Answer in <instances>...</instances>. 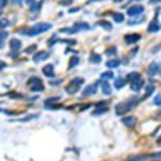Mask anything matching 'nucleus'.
Masks as SVG:
<instances>
[{
    "mask_svg": "<svg viewBox=\"0 0 161 161\" xmlns=\"http://www.w3.org/2000/svg\"><path fill=\"white\" fill-rule=\"evenodd\" d=\"M12 1L16 5H21V3H22V0H12Z\"/></svg>",
    "mask_w": 161,
    "mask_h": 161,
    "instance_id": "37",
    "label": "nucleus"
},
{
    "mask_svg": "<svg viewBox=\"0 0 161 161\" xmlns=\"http://www.w3.org/2000/svg\"><path fill=\"white\" fill-rule=\"evenodd\" d=\"M78 11H80V7H75V9H71L70 11H69V13H74V12H78Z\"/></svg>",
    "mask_w": 161,
    "mask_h": 161,
    "instance_id": "39",
    "label": "nucleus"
},
{
    "mask_svg": "<svg viewBox=\"0 0 161 161\" xmlns=\"http://www.w3.org/2000/svg\"><path fill=\"white\" fill-rule=\"evenodd\" d=\"M122 122H123V124L126 125L127 128H133L136 125L137 119L133 116H127V117H124L122 119Z\"/></svg>",
    "mask_w": 161,
    "mask_h": 161,
    "instance_id": "10",
    "label": "nucleus"
},
{
    "mask_svg": "<svg viewBox=\"0 0 161 161\" xmlns=\"http://www.w3.org/2000/svg\"><path fill=\"white\" fill-rule=\"evenodd\" d=\"M92 1H100V0H92Z\"/></svg>",
    "mask_w": 161,
    "mask_h": 161,
    "instance_id": "43",
    "label": "nucleus"
},
{
    "mask_svg": "<svg viewBox=\"0 0 161 161\" xmlns=\"http://www.w3.org/2000/svg\"><path fill=\"white\" fill-rule=\"evenodd\" d=\"M74 27L76 30H85V31H88L90 30V25L87 23V22H84V21H78L74 23Z\"/></svg>",
    "mask_w": 161,
    "mask_h": 161,
    "instance_id": "16",
    "label": "nucleus"
},
{
    "mask_svg": "<svg viewBox=\"0 0 161 161\" xmlns=\"http://www.w3.org/2000/svg\"><path fill=\"white\" fill-rule=\"evenodd\" d=\"M4 67H6V63H4V62H2V61H0V70H2Z\"/></svg>",
    "mask_w": 161,
    "mask_h": 161,
    "instance_id": "40",
    "label": "nucleus"
},
{
    "mask_svg": "<svg viewBox=\"0 0 161 161\" xmlns=\"http://www.w3.org/2000/svg\"><path fill=\"white\" fill-rule=\"evenodd\" d=\"M141 39V35L137 33H133V34H127L124 36V40L127 44H133V43L138 42L139 40Z\"/></svg>",
    "mask_w": 161,
    "mask_h": 161,
    "instance_id": "8",
    "label": "nucleus"
},
{
    "mask_svg": "<svg viewBox=\"0 0 161 161\" xmlns=\"http://www.w3.org/2000/svg\"><path fill=\"white\" fill-rule=\"evenodd\" d=\"M159 2H161V0H149V4H157Z\"/></svg>",
    "mask_w": 161,
    "mask_h": 161,
    "instance_id": "36",
    "label": "nucleus"
},
{
    "mask_svg": "<svg viewBox=\"0 0 161 161\" xmlns=\"http://www.w3.org/2000/svg\"><path fill=\"white\" fill-rule=\"evenodd\" d=\"M117 52H118V50H117V48H116L115 46H109L108 49L105 50L106 56H112V55H116V54H117Z\"/></svg>",
    "mask_w": 161,
    "mask_h": 161,
    "instance_id": "25",
    "label": "nucleus"
},
{
    "mask_svg": "<svg viewBox=\"0 0 161 161\" xmlns=\"http://www.w3.org/2000/svg\"><path fill=\"white\" fill-rule=\"evenodd\" d=\"M160 63L154 61V62L149 64V67H147V74H149V76H155V75H157L160 72Z\"/></svg>",
    "mask_w": 161,
    "mask_h": 161,
    "instance_id": "7",
    "label": "nucleus"
},
{
    "mask_svg": "<svg viewBox=\"0 0 161 161\" xmlns=\"http://www.w3.org/2000/svg\"><path fill=\"white\" fill-rule=\"evenodd\" d=\"M98 84H99V83L88 85V86H87L86 88H84L83 95H86V96H88V95H93V94H96V91H98Z\"/></svg>",
    "mask_w": 161,
    "mask_h": 161,
    "instance_id": "12",
    "label": "nucleus"
},
{
    "mask_svg": "<svg viewBox=\"0 0 161 161\" xmlns=\"http://www.w3.org/2000/svg\"><path fill=\"white\" fill-rule=\"evenodd\" d=\"M80 63V58L78 56H73V57L70 59V63H69V69H73L78 64Z\"/></svg>",
    "mask_w": 161,
    "mask_h": 161,
    "instance_id": "23",
    "label": "nucleus"
},
{
    "mask_svg": "<svg viewBox=\"0 0 161 161\" xmlns=\"http://www.w3.org/2000/svg\"><path fill=\"white\" fill-rule=\"evenodd\" d=\"M143 20H144V17H141L140 19H135V20H133V21L128 22V24H129V25L138 24V23H141V22H143Z\"/></svg>",
    "mask_w": 161,
    "mask_h": 161,
    "instance_id": "32",
    "label": "nucleus"
},
{
    "mask_svg": "<svg viewBox=\"0 0 161 161\" xmlns=\"http://www.w3.org/2000/svg\"><path fill=\"white\" fill-rule=\"evenodd\" d=\"M84 83V79L83 78H74V79H72L69 83V85L66 86V92L70 95H73L75 94L76 92L80 90V86Z\"/></svg>",
    "mask_w": 161,
    "mask_h": 161,
    "instance_id": "3",
    "label": "nucleus"
},
{
    "mask_svg": "<svg viewBox=\"0 0 161 161\" xmlns=\"http://www.w3.org/2000/svg\"><path fill=\"white\" fill-rule=\"evenodd\" d=\"M153 157H157V158H161V152H158V153H156V154H154V155H153Z\"/></svg>",
    "mask_w": 161,
    "mask_h": 161,
    "instance_id": "38",
    "label": "nucleus"
},
{
    "mask_svg": "<svg viewBox=\"0 0 161 161\" xmlns=\"http://www.w3.org/2000/svg\"><path fill=\"white\" fill-rule=\"evenodd\" d=\"M159 140H161V137H160V139H159Z\"/></svg>",
    "mask_w": 161,
    "mask_h": 161,
    "instance_id": "44",
    "label": "nucleus"
},
{
    "mask_svg": "<svg viewBox=\"0 0 161 161\" xmlns=\"http://www.w3.org/2000/svg\"><path fill=\"white\" fill-rule=\"evenodd\" d=\"M139 101H140L139 98L133 96V97H130L129 99H127V100L123 101V102L118 103L116 105V109H115L117 115L121 116L123 115V114H126L127 112H129L130 109L136 107L137 104L139 103Z\"/></svg>",
    "mask_w": 161,
    "mask_h": 161,
    "instance_id": "1",
    "label": "nucleus"
},
{
    "mask_svg": "<svg viewBox=\"0 0 161 161\" xmlns=\"http://www.w3.org/2000/svg\"><path fill=\"white\" fill-rule=\"evenodd\" d=\"M138 78H141V74L138 73V72H131V73H129L126 76V80H129L130 82L133 81V80L138 79Z\"/></svg>",
    "mask_w": 161,
    "mask_h": 161,
    "instance_id": "20",
    "label": "nucleus"
},
{
    "mask_svg": "<svg viewBox=\"0 0 161 161\" xmlns=\"http://www.w3.org/2000/svg\"><path fill=\"white\" fill-rule=\"evenodd\" d=\"M29 85H30L32 92H40L43 90V84L41 82V79L38 77H31L29 79Z\"/></svg>",
    "mask_w": 161,
    "mask_h": 161,
    "instance_id": "4",
    "label": "nucleus"
},
{
    "mask_svg": "<svg viewBox=\"0 0 161 161\" xmlns=\"http://www.w3.org/2000/svg\"><path fill=\"white\" fill-rule=\"evenodd\" d=\"M115 77V75H114V73L112 72H110V71H107V72H104V73L101 75V78L104 80H110L112 79Z\"/></svg>",
    "mask_w": 161,
    "mask_h": 161,
    "instance_id": "26",
    "label": "nucleus"
},
{
    "mask_svg": "<svg viewBox=\"0 0 161 161\" xmlns=\"http://www.w3.org/2000/svg\"><path fill=\"white\" fill-rule=\"evenodd\" d=\"M6 3H8V0H0V10L6 6Z\"/></svg>",
    "mask_w": 161,
    "mask_h": 161,
    "instance_id": "35",
    "label": "nucleus"
},
{
    "mask_svg": "<svg viewBox=\"0 0 161 161\" xmlns=\"http://www.w3.org/2000/svg\"><path fill=\"white\" fill-rule=\"evenodd\" d=\"M25 2L28 3L29 5H31L32 3H33V0H25Z\"/></svg>",
    "mask_w": 161,
    "mask_h": 161,
    "instance_id": "41",
    "label": "nucleus"
},
{
    "mask_svg": "<svg viewBox=\"0 0 161 161\" xmlns=\"http://www.w3.org/2000/svg\"><path fill=\"white\" fill-rule=\"evenodd\" d=\"M125 84H126V79H124L122 77H118L117 79H115V82H114L115 88H118V90H121L122 88H124Z\"/></svg>",
    "mask_w": 161,
    "mask_h": 161,
    "instance_id": "15",
    "label": "nucleus"
},
{
    "mask_svg": "<svg viewBox=\"0 0 161 161\" xmlns=\"http://www.w3.org/2000/svg\"><path fill=\"white\" fill-rule=\"evenodd\" d=\"M52 27L51 23H38L35 26H33L31 30L28 32L29 36H36V35H40V34L48 32Z\"/></svg>",
    "mask_w": 161,
    "mask_h": 161,
    "instance_id": "2",
    "label": "nucleus"
},
{
    "mask_svg": "<svg viewBox=\"0 0 161 161\" xmlns=\"http://www.w3.org/2000/svg\"><path fill=\"white\" fill-rule=\"evenodd\" d=\"M43 73L47 77H53L54 76V67L53 64H47L43 67Z\"/></svg>",
    "mask_w": 161,
    "mask_h": 161,
    "instance_id": "13",
    "label": "nucleus"
},
{
    "mask_svg": "<svg viewBox=\"0 0 161 161\" xmlns=\"http://www.w3.org/2000/svg\"><path fill=\"white\" fill-rule=\"evenodd\" d=\"M101 84H102V91L105 95H110L111 94V88H110V85L107 81H101Z\"/></svg>",
    "mask_w": 161,
    "mask_h": 161,
    "instance_id": "17",
    "label": "nucleus"
},
{
    "mask_svg": "<svg viewBox=\"0 0 161 161\" xmlns=\"http://www.w3.org/2000/svg\"><path fill=\"white\" fill-rule=\"evenodd\" d=\"M8 32H1L0 33V40H3V39H6V37H8Z\"/></svg>",
    "mask_w": 161,
    "mask_h": 161,
    "instance_id": "34",
    "label": "nucleus"
},
{
    "mask_svg": "<svg viewBox=\"0 0 161 161\" xmlns=\"http://www.w3.org/2000/svg\"><path fill=\"white\" fill-rule=\"evenodd\" d=\"M144 11V6L141 4H136V5L130 6L129 9L127 10V15L131 16V17H136V16L141 15Z\"/></svg>",
    "mask_w": 161,
    "mask_h": 161,
    "instance_id": "5",
    "label": "nucleus"
},
{
    "mask_svg": "<svg viewBox=\"0 0 161 161\" xmlns=\"http://www.w3.org/2000/svg\"><path fill=\"white\" fill-rule=\"evenodd\" d=\"M89 61L91 62V63H99V62H101L102 61V57L100 56L99 54H91L89 57Z\"/></svg>",
    "mask_w": 161,
    "mask_h": 161,
    "instance_id": "21",
    "label": "nucleus"
},
{
    "mask_svg": "<svg viewBox=\"0 0 161 161\" xmlns=\"http://www.w3.org/2000/svg\"><path fill=\"white\" fill-rule=\"evenodd\" d=\"M154 103L156 105H158V107H161V94H158L154 98Z\"/></svg>",
    "mask_w": 161,
    "mask_h": 161,
    "instance_id": "31",
    "label": "nucleus"
},
{
    "mask_svg": "<svg viewBox=\"0 0 161 161\" xmlns=\"http://www.w3.org/2000/svg\"><path fill=\"white\" fill-rule=\"evenodd\" d=\"M98 25H100V26H102L104 30L106 31H110L112 30V24L110 23V22L108 21H105V20H100L99 22H98Z\"/></svg>",
    "mask_w": 161,
    "mask_h": 161,
    "instance_id": "18",
    "label": "nucleus"
},
{
    "mask_svg": "<svg viewBox=\"0 0 161 161\" xmlns=\"http://www.w3.org/2000/svg\"><path fill=\"white\" fill-rule=\"evenodd\" d=\"M106 111H107V107H99V109L93 112V115H102L103 113H105Z\"/></svg>",
    "mask_w": 161,
    "mask_h": 161,
    "instance_id": "29",
    "label": "nucleus"
},
{
    "mask_svg": "<svg viewBox=\"0 0 161 161\" xmlns=\"http://www.w3.org/2000/svg\"><path fill=\"white\" fill-rule=\"evenodd\" d=\"M47 58H49V54L45 51H40V52L36 53L34 55V57H33V61L34 62H39V61H43V60H46Z\"/></svg>",
    "mask_w": 161,
    "mask_h": 161,
    "instance_id": "11",
    "label": "nucleus"
},
{
    "mask_svg": "<svg viewBox=\"0 0 161 161\" xmlns=\"http://www.w3.org/2000/svg\"><path fill=\"white\" fill-rule=\"evenodd\" d=\"M8 25H9L8 19H1V20H0V30H4Z\"/></svg>",
    "mask_w": 161,
    "mask_h": 161,
    "instance_id": "30",
    "label": "nucleus"
},
{
    "mask_svg": "<svg viewBox=\"0 0 161 161\" xmlns=\"http://www.w3.org/2000/svg\"><path fill=\"white\" fill-rule=\"evenodd\" d=\"M36 50V46L35 44H33V46H31L30 48H28V49L25 50V52L27 53V54H30V53H33Z\"/></svg>",
    "mask_w": 161,
    "mask_h": 161,
    "instance_id": "33",
    "label": "nucleus"
},
{
    "mask_svg": "<svg viewBox=\"0 0 161 161\" xmlns=\"http://www.w3.org/2000/svg\"><path fill=\"white\" fill-rule=\"evenodd\" d=\"M61 33H66V34H74L78 32V30L73 27V29H62V30L59 31Z\"/></svg>",
    "mask_w": 161,
    "mask_h": 161,
    "instance_id": "28",
    "label": "nucleus"
},
{
    "mask_svg": "<svg viewBox=\"0 0 161 161\" xmlns=\"http://www.w3.org/2000/svg\"><path fill=\"white\" fill-rule=\"evenodd\" d=\"M120 65V61L118 59H112V60H108L106 62V67L114 69V67H118Z\"/></svg>",
    "mask_w": 161,
    "mask_h": 161,
    "instance_id": "22",
    "label": "nucleus"
},
{
    "mask_svg": "<svg viewBox=\"0 0 161 161\" xmlns=\"http://www.w3.org/2000/svg\"><path fill=\"white\" fill-rule=\"evenodd\" d=\"M21 46H22L21 41L18 39H15V38H14V39H12L10 41V48H11V50L14 51V52H17V51L21 48Z\"/></svg>",
    "mask_w": 161,
    "mask_h": 161,
    "instance_id": "14",
    "label": "nucleus"
},
{
    "mask_svg": "<svg viewBox=\"0 0 161 161\" xmlns=\"http://www.w3.org/2000/svg\"><path fill=\"white\" fill-rule=\"evenodd\" d=\"M112 18H114V20H115L117 23H121V22L124 21V19H125V17H124V15L122 14V13H119V12H116L114 15H112Z\"/></svg>",
    "mask_w": 161,
    "mask_h": 161,
    "instance_id": "19",
    "label": "nucleus"
},
{
    "mask_svg": "<svg viewBox=\"0 0 161 161\" xmlns=\"http://www.w3.org/2000/svg\"><path fill=\"white\" fill-rule=\"evenodd\" d=\"M41 3H43V2L32 3L31 5H30V12H31V13H37L38 10H39L40 6H41Z\"/></svg>",
    "mask_w": 161,
    "mask_h": 161,
    "instance_id": "24",
    "label": "nucleus"
},
{
    "mask_svg": "<svg viewBox=\"0 0 161 161\" xmlns=\"http://www.w3.org/2000/svg\"><path fill=\"white\" fill-rule=\"evenodd\" d=\"M114 1H116V2H121V1H123V0H114Z\"/></svg>",
    "mask_w": 161,
    "mask_h": 161,
    "instance_id": "42",
    "label": "nucleus"
},
{
    "mask_svg": "<svg viewBox=\"0 0 161 161\" xmlns=\"http://www.w3.org/2000/svg\"><path fill=\"white\" fill-rule=\"evenodd\" d=\"M160 29H161V24L158 20V14H157L155 18L149 22V26H147V32L149 33H157L158 31H160Z\"/></svg>",
    "mask_w": 161,
    "mask_h": 161,
    "instance_id": "6",
    "label": "nucleus"
},
{
    "mask_svg": "<svg viewBox=\"0 0 161 161\" xmlns=\"http://www.w3.org/2000/svg\"><path fill=\"white\" fill-rule=\"evenodd\" d=\"M154 91H155V88L153 86V85H149L147 88H146V91H145V94H144V98H147L149 97L151 95L154 93Z\"/></svg>",
    "mask_w": 161,
    "mask_h": 161,
    "instance_id": "27",
    "label": "nucleus"
},
{
    "mask_svg": "<svg viewBox=\"0 0 161 161\" xmlns=\"http://www.w3.org/2000/svg\"><path fill=\"white\" fill-rule=\"evenodd\" d=\"M143 85H144V80L142 78H138V79L133 80L130 82V88L133 92H139L143 88Z\"/></svg>",
    "mask_w": 161,
    "mask_h": 161,
    "instance_id": "9",
    "label": "nucleus"
}]
</instances>
